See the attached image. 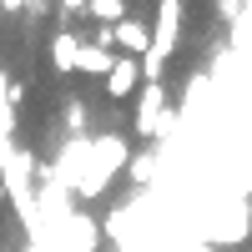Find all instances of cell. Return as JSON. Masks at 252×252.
<instances>
[{
  "label": "cell",
  "instance_id": "6da1fadb",
  "mask_svg": "<svg viewBox=\"0 0 252 252\" xmlns=\"http://www.w3.org/2000/svg\"><path fill=\"white\" fill-rule=\"evenodd\" d=\"M126 161H131V141L126 136H91V172H86L76 197H101Z\"/></svg>",
  "mask_w": 252,
  "mask_h": 252
},
{
  "label": "cell",
  "instance_id": "ba28073f",
  "mask_svg": "<svg viewBox=\"0 0 252 252\" xmlns=\"http://www.w3.org/2000/svg\"><path fill=\"white\" fill-rule=\"evenodd\" d=\"M86 15L96 20V26H121L131 10H126V0H91V10H86Z\"/></svg>",
  "mask_w": 252,
  "mask_h": 252
},
{
  "label": "cell",
  "instance_id": "3957f363",
  "mask_svg": "<svg viewBox=\"0 0 252 252\" xmlns=\"http://www.w3.org/2000/svg\"><path fill=\"white\" fill-rule=\"evenodd\" d=\"M111 31V51L116 56H146V51H152V26H146V20H136V15H126L121 20V26H106Z\"/></svg>",
  "mask_w": 252,
  "mask_h": 252
},
{
  "label": "cell",
  "instance_id": "8992f818",
  "mask_svg": "<svg viewBox=\"0 0 252 252\" xmlns=\"http://www.w3.org/2000/svg\"><path fill=\"white\" fill-rule=\"evenodd\" d=\"M96 237L101 227L81 212H66V232H61V252H96Z\"/></svg>",
  "mask_w": 252,
  "mask_h": 252
},
{
  "label": "cell",
  "instance_id": "5bb4252c",
  "mask_svg": "<svg viewBox=\"0 0 252 252\" xmlns=\"http://www.w3.org/2000/svg\"><path fill=\"white\" fill-rule=\"evenodd\" d=\"M202 252H222V247H212V242H202Z\"/></svg>",
  "mask_w": 252,
  "mask_h": 252
},
{
  "label": "cell",
  "instance_id": "8fae6325",
  "mask_svg": "<svg viewBox=\"0 0 252 252\" xmlns=\"http://www.w3.org/2000/svg\"><path fill=\"white\" fill-rule=\"evenodd\" d=\"M152 166H157V157H136V161H131V182L146 187V182H152Z\"/></svg>",
  "mask_w": 252,
  "mask_h": 252
},
{
  "label": "cell",
  "instance_id": "7c38bea8",
  "mask_svg": "<svg viewBox=\"0 0 252 252\" xmlns=\"http://www.w3.org/2000/svg\"><path fill=\"white\" fill-rule=\"evenodd\" d=\"M0 10H10V15H20V10H31V0H0Z\"/></svg>",
  "mask_w": 252,
  "mask_h": 252
},
{
  "label": "cell",
  "instance_id": "30bf717a",
  "mask_svg": "<svg viewBox=\"0 0 252 252\" xmlns=\"http://www.w3.org/2000/svg\"><path fill=\"white\" fill-rule=\"evenodd\" d=\"M56 10H61V26H71L76 15H86V10H91V0H56Z\"/></svg>",
  "mask_w": 252,
  "mask_h": 252
},
{
  "label": "cell",
  "instance_id": "9c48e42d",
  "mask_svg": "<svg viewBox=\"0 0 252 252\" xmlns=\"http://www.w3.org/2000/svg\"><path fill=\"white\" fill-rule=\"evenodd\" d=\"M86 126H91L86 101H66V131H71V136H86Z\"/></svg>",
  "mask_w": 252,
  "mask_h": 252
},
{
  "label": "cell",
  "instance_id": "4fadbf2b",
  "mask_svg": "<svg viewBox=\"0 0 252 252\" xmlns=\"http://www.w3.org/2000/svg\"><path fill=\"white\" fill-rule=\"evenodd\" d=\"M5 202H10V192H5V182H0V207H5Z\"/></svg>",
  "mask_w": 252,
  "mask_h": 252
},
{
  "label": "cell",
  "instance_id": "5b68a950",
  "mask_svg": "<svg viewBox=\"0 0 252 252\" xmlns=\"http://www.w3.org/2000/svg\"><path fill=\"white\" fill-rule=\"evenodd\" d=\"M76 56H81V31H71V26L51 31V66H56V76H76Z\"/></svg>",
  "mask_w": 252,
  "mask_h": 252
},
{
  "label": "cell",
  "instance_id": "52a82bcc",
  "mask_svg": "<svg viewBox=\"0 0 252 252\" xmlns=\"http://www.w3.org/2000/svg\"><path fill=\"white\" fill-rule=\"evenodd\" d=\"M116 66V51L111 46H96V40H81V56H76V71L91 76V81H106Z\"/></svg>",
  "mask_w": 252,
  "mask_h": 252
},
{
  "label": "cell",
  "instance_id": "277c9868",
  "mask_svg": "<svg viewBox=\"0 0 252 252\" xmlns=\"http://www.w3.org/2000/svg\"><path fill=\"white\" fill-rule=\"evenodd\" d=\"M101 86H106L111 101H131L141 91V61L136 56H116V66H111V76L101 81Z\"/></svg>",
  "mask_w": 252,
  "mask_h": 252
},
{
  "label": "cell",
  "instance_id": "7a4b0ae2",
  "mask_svg": "<svg viewBox=\"0 0 252 252\" xmlns=\"http://www.w3.org/2000/svg\"><path fill=\"white\" fill-rule=\"evenodd\" d=\"M172 101H166L161 86H141V101H136V136H161V131H172Z\"/></svg>",
  "mask_w": 252,
  "mask_h": 252
}]
</instances>
